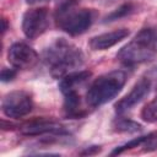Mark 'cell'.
Segmentation results:
<instances>
[{
  "label": "cell",
  "instance_id": "obj_22",
  "mask_svg": "<svg viewBox=\"0 0 157 157\" xmlns=\"http://www.w3.org/2000/svg\"><path fill=\"white\" fill-rule=\"evenodd\" d=\"M156 29V28H155ZM156 48H157V29H156Z\"/></svg>",
  "mask_w": 157,
  "mask_h": 157
},
{
  "label": "cell",
  "instance_id": "obj_6",
  "mask_svg": "<svg viewBox=\"0 0 157 157\" xmlns=\"http://www.w3.org/2000/svg\"><path fill=\"white\" fill-rule=\"evenodd\" d=\"M49 26V11L45 7H33L22 16V31L29 39L42 36Z\"/></svg>",
  "mask_w": 157,
  "mask_h": 157
},
{
  "label": "cell",
  "instance_id": "obj_13",
  "mask_svg": "<svg viewBox=\"0 0 157 157\" xmlns=\"http://www.w3.org/2000/svg\"><path fill=\"white\" fill-rule=\"evenodd\" d=\"M114 129H115V131H119V132H137L142 128H141L140 124H137V123H135L130 119L120 118L115 121Z\"/></svg>",
  "mask_w": 157,
  "mask_h": 157
},
{
  "label": "cell",
  "instance_id": "obj_17",
  "mask_svg": "<svg viewBox=\"0 0 157 157\" xmlns=\"http://www.w3.org/2000/svg\"><path fill=\"white\" fill-rule=\"evenodd\" d=\"M16 74H17V71H16L15 67H13V69L4 67V69L1 70L0 78H1L2 82H10V81H12V80L16 77Z\"/></svg>",
  "mask_w": 157,
  "mask_h": 157
},
{
  "label": "cell",
  "instance_id": "obj_5",
  "mask_svg": "<svg viewBox=\"0 0 157 157\" xmlns=\"http://www.w3.org/2000/svg\"><path fill=\"white\" fill-rule=\"evenodd\" d=\"M33 109L32 96L22 90L6 93L1 102L2 113L10 119H20L29 114Z\"/></svg>",
  "mask_w": 157,
  "mask_h": 157
},
{
  "label": "cell",
  "instance_id": "obj_10",
  "mask_svg": "<svg viewBox=\"0 0 157 157\" xmlns=\"http://www.w3.org/2000/svg\"><path fill=\"white\" fill-rule=\"evenodd\" d=\"M129 34H130V31L128 28H118V29L92 37L88 42V45L92 50H96V52L107 50L114 47L115 44H118L119 42H121L123 39H125Z\"/></svg>",
  "mask_w": 157,
  "mask_h": 157
},
{
  "label": "cell",
  "instance_id": "obj_8",
  "mask_svg": "<svg viewBox=\"0 0 157 157\" xmlns=\"http://www.w3.org/2000/svg\"><path fill=\"white\" fill-rule=\"evenodd\" d=\"M20 132L25 136H43V135H69L65 126L52 119H34L23 124Z\"/></svg>",
  "mask_w": 157,
  "mask_h": 157
},
{
  "label": "cell",
  "instance_id": "obj_2",
  "mask_svg": "<svg viewBox=\"0 0 157 157\" xmlns=\"http://www.w3.org/2000/svg\"><path fill=\"white\" fill-rule=\"evenodd\" d=\"M156 53V29L144 28L118 52L117 59L126 66H134L151 60Z\"/></svg>",
  "mask_w": 157,
  "mask_h": 157
},
{
  "label": "cell",
  "instance_id": "obj_3",
  "mask_svg": "<svg viewBox=\"0 0 157 157\" xmlns=\"http://www.w3.org/2000/svg\"><path fill=\"white\" fill-rule=\"evenodd\" d=\"M77 2H60L55 11L56 27L70 36L85 33L94 21L96 12L91 9L77 7Z\"/></svg>",
  "mask_w": 157,
  "mask_h": 157
},
{
  "label": "cell",
  "instance_id": "obj_18",
  "mask_svg": "<svg viewBox=\"0 0 157 157\" xmlns=\"http://www.w3.org/2000/svg\"><path fill=\"white\" fill-rule=\"evenodd\" d=\"M101 151V147L99 146H91V147H87L85 151L81 152V155H94V153H98Z\"/></svg>",
  "mask_w": 157,
  "mask_h": 157
},
{
  "label": "cell",
  "instance_id": "obj_11",
  "mask_svg": "<svg viewBox=\"0 0 157 157\" xmlns=\"http://www.w3.org/2000/svg\"><path fill=\"white\" fill-rule=\"evenodd\" d=\"M92 72L88 70H78V71H72L64 77L60 78L59 81V90L61 93H66L69 91H77L78 87H81L85 82L88 81L91 77Z\"/></svg>",
  "mask_w": 157,
  "mask_h": 157
},
{
  "label": "cell",
  "instance_id": "obj_4",
  "mask_svg": "<svg viewBox=\"0 0 157 157\" xmlns=\"http://www.w3.org/2000/svg\"><path fill=\"white\" fill-rule=\"evenodd\" d=\"M126 82V74L114 70L97 77L87 90L86 103L91 108L101 107L118 96Z\"/></svg>",
  "mask_w": 157,
  "mask_h": 157
},
{
  "label": "cell",
  "instance_id": "obj_14",
  "mask_svg": "<svg viewBox=\"0 0 157 157\" xmlns=\"http://www.w3.org/2000/svg\"><path fill=\"white\" fill-rule=\"evenodd\" d=\"M132 11H134V6L131 4H124L120 7H118L117 10H114L113 12H110L105 17V21H115V20H119L121 17H125V16L130 15Z\"/></svg>",
  "mask_w": 157,
  "mask_h": 157
},
{
  "label": "cell",
  "instance_id": "obj_1",
  "mask_svg": "<svg viewBox=\"0 0 157 157\" xmlns=\"http://www.w3.org/2000/svg\"><path fill=\"white\" fill-rule=\"evenodd\" d=\"M43 59L49 67L50 75L54 78H61L81 67L85 61V55L74 43L64 38H56L44 49Z\"/></svg>",
  "mask_w": 157,
  "mask_h": 157
},
{
  "label": "cell",
  "instance_id": "obj_21",
  "mask_svg": "<svg viewBox=\"0 0 157 157\" xmlns=\"http://www.w3.org/2000/svg\"><path fill=\"white\" fill-rule=\"evenodd\" d=\"M78 0H61L60 2H77Z\"/></svg>",
  "mask_w": 157,
  "mask_h": 157
},
{
  "label": "cell",
  "instance_id": "obj_15",
  "mask_svg": "<svg viewBox=\"0 0 157 157\" xmlns=\"http://www.w3.org/2000/svg\"><path fill=\"white\" fill-rule=\"evenodd\" d=\"M144 139H145V136H139V137H136V139H132V140L128 141L126 144L115 147V148L112 151L110 155H112V156H115V155H120V153H123V152H125V151H128V150H131V148H135V147H140L141 144H142V141H144Z\"/></svg>",
  "mask_w": 157,
  "mask_h": 157
},
{
  "label": "cell",
  "instance_id": "obj_16",
  "mask_svg": "<svg viewBox=\"0 0 157 157\" xmlns=\"http://www.w3.org/2000/svg\"><path fill=\"white\" fill-rule=\"evenodd\" d=\"M145 152H152L157 150V131L151 132L148 135H145V139L141 144V146Z\"/></svg>",
  "mask_w": 157,
  "mask_h": 157
},
{
  "label": "cell",
  "instance_id": "obj_20",
  "mask_svg": "<svg viewBox=\"0 0 157 157\" xmlns=\"http://www.w3.org/2000/svg\"><path fill=\"white\" fill-rule=\"evenodd\" d=\"M44 1H49V0H26V2H27V4H29V5L40 4V2H44Z\"/></svg>",
  "mask_w": 157,
  "mask_h": 157
},
{
  "label": "cell",
  "instance_id": "obj_19",
  "mask_svg": "<svg viewBox=\"0 0 157 157\" xmlns=\"http://www.w3.org/2000/svg\"><path fill=\"white\" fill-rule=\"evenodd\" d=\"M1 23H2V28H1V29H2V34H5V32L7 31V27H9V26H7V21H6V18L2 17Z\"/></svg>",
  "mask_w": 157,
  "mask_h": 157
},
{
  "label": "cell",
  "instance_id": "obj_7",
  "mask_svg": "<svg viewBox=\"0 0 157 157\" xmlns=\"http://www.w3.org/2000/svg\"><path fill=\"white\" fill-rule=\"evenodd\" d=\"M7 60L12 67L17 70H28L37 65L39 56L38 53L27 43L16 42L9 48Z\"/></svg>",
  "mask_w": 157,
  "mask_h": 157
},
{
  "label": "cell",
  "instance_id": "obj_12",
  "mask_svg": "<svg viewBox=\"0 0 157 157\" xmlns=\"http://www.w3.org/2000/svg\"><path fill=\"white\" fill-rule=\"evenodd\" d=\"M141 118L146 123H157V94L141 109Z\"/></svg>",
  "mask_w": 157,
  "mask_h": 157
},
{
  "label": "cell",
  "instance_id": "obj_9",
  "mask_svg": "<svg viewBox=\"0 0 157 157\" xmlns=\"http://www.w3.org/2000/svg\"><path fill=\"white\" fill-rule=\"evenodd\" d=\"M150 88H151V81L148 78L142 77L141 80H139L134 85L131 91L115 103L114 105L115 112L118 114H124L130 109H132L150 93Z\"/></svg>",
  "mask_w": 157,
  "mask_h": 157
}]
</instances>
